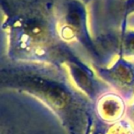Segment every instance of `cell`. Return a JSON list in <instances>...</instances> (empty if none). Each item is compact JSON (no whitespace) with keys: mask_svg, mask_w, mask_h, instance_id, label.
<instances>
[{"mask_svg":"<svg viewBox=\"0 0 134 134\" xmlns=\"http://www.w3.org/2000/svg\"><path fill=\"white\" fill-rule=\"evenodd\" d=\"M1 86L30 95L59 119L67 134H88L94 126V108L57 69L16 65L1 70Z\"/></svg>","mask_w":134,"mask_h":134,"instance_id":"obj_1","label":"cell"},{"mask_svg":"<svg viewBox=\"0 0 134 134\" xmlns=\"http://www.w3.org/2000/svg\"><path fill=\"white\" fill-rule=\"evenodd\" d=\"M61 37L64 40H75L94 59L100 60V53L88 30L86 8L79 0H72L65 8Z\"/></svg>","mask_w":134,"mask_h":134,"instance_id":"obj_2","label":"cell"},{"mask_svg":"<svg viewBox=\"0 0 134 134\" xmlns=\"http://www.w3.org/2000/svg\"><path fill=\"white\" fill-rule=\"evenodd\" d=\"M59 52L60 58L66 66L75 86L89 99L90 102L95 103L103 94L107 93L108 86L97 78L95 73L87 65L65 49H62Z\"/></svg>","mask_w":134,"mask_h":134,"instance_id":"obj_3","label":"cell"},{"mask_svg":"<svg viewBox=\"0 0 134 134\" xmlns=\"http://www.w3.org/2000/svg\"><path fill=\"white\" fill-rule=\"evenodd\" d=\"M97 75L125 100L134 97V63L124 55L119 54L111 66L98 67Z\"/></svg>","mask_w":134,"mask_h":134,"instance_id":"obj_4","label":"cell"},{"mask_svg":"<svg viewBox=\"0 0 134 134\" xmlns=\"http://www.w3.org/2000/svg\"><path fill=\"white\" fill-rule=\"evenodd\" d=\"M125 99L118 93L103 94L94 103V113L103 123L112 124L124 119L126 113Z\"/></svg>","mask_w":134,"mask_h":134,"instance_id":"obj_5","label":"cell"},{"mask_svg":"<svg viewBox=\"0 0 134 134\" xmlns=\"http://www.w3.org/2000/svg\"><path fill=\"white\" fill-rule=\"evenodd\" d=\"M120 51L119 54L125 57H134V30H127L120 36Z\"/></svg>","mask_w":134,"mask_h":134,"instance_id":"obj_6","label":"cell"},{"mask_svg":"<svg viewBox=\"0 0 134 134\" xmlns=\"http://www.w3.org/2000/svg\"><path fill=\"white\" fill-rule=\"evenodd\" d=\"M134 14V0H126L123 6V17L122 24H121V36L124 35L127 31L128 26V19L130 15Z\"/></svg>","mask_w":134,"mask_h":134,"instance_id":"obj_7","label":"cell"},{"mask_svg":"<svg viewBox=\"0 0 134 134\" xmlns=\"http://www.w3.org/2000/svg\"><path fill=\"white\" fill-rule=\"evenodd\" d=\"M129 116H130V120L131 121V123L134 126V102H133V104L131 105V107L130 108V110H129Z\"/></svg>","mask_w":134,"mask_h":134,"instance_id":"obj_8","label":"cell"},{"mask_svg":"<svg viewBox=\"0 0 134 134\" xmlns=\"http://www.w3.org/2000/svg\"><path fill=\"white\" fill-rule=\"evenodd\" d=\"M88 134H90V132H89V133H88Z\"/></svg>","mask_w":134,"mask_h":134,"instance_id":"obj_9","label":"cell"}]
</instances>
